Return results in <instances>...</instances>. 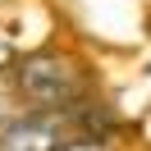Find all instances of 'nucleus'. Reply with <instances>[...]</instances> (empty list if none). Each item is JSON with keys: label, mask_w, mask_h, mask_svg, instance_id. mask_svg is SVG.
I'll list each match as a JSON object with an SVG mask.
<instances>
[{"label": "nucleus", "mask_w": 151, "mask_h": 151, "mask_svg": "<svg viewBox=\"0 0 151 151\" xmlns=\"http://www.w3.org/2000/svg\"><path fill=\"white\" fill-rule=\"evenodd\" d=\"M73 137L78 128L69 110H23L0 128V151H60Z\"/></svg>", "instance_id": "nucleus-2"}, {"label": "nucleus", "mask_w": 151, "mask_h": 151, "mask_svg": "<svg viewBox=\"0 0 151 151\" xmlns=\"http://www.w3.org/2000/svg\"><path fill=\"white\" fill-rule=\"evenodd\" d=\"M9 60H14V50H9V41H5V37H0V69H5V64H9Z\"/></svg>", "instance_id": "nucleus-5"}, {"label": "nucleus", "mask_w": 151, "mask_h": 151, "mask_svg": "<svg viewBox=\"0 0 151 151\" xmlns=\"http://www.w3.org/2000/svg\"><path fill=\"white\" fill-rule=\"evenodd\" d=\"M60 151H110L101 137H73V142H64Z\"/></svg>", "instance_id": "nucleus-3"}, {"label": "nucleus", "mask_w": 151, "mask_h": 151, "mask_svg": "<svg viewBox=\"0 0 151 151\" xmlns=\"http://www.w3.org/2000/svg\"><path fill=\"white\" fill-rule=\"evenodd\" d=\"M14 92L32 110H78L87 101V69L64 50H32L14 60Z\"/></svg>", "instance_id": "nucleus-1"}, {"label": "nucleus", "mask_w": 151, "mask_h": 151, "mask_svg": "<svg viewBox=\"0 0 151 151\" xmlns=\"http://www.w3.org/2000/svg\"><path fill=\"white\" fill-rule=\"evenodd\" d=\"M14 96H19V92H14ZM14 96H9V92H0V128H5V124H9L14 114H23V110H19V101H14Z\"/></svg>", "instance_id": "nucleus-4"}]
</instances>
